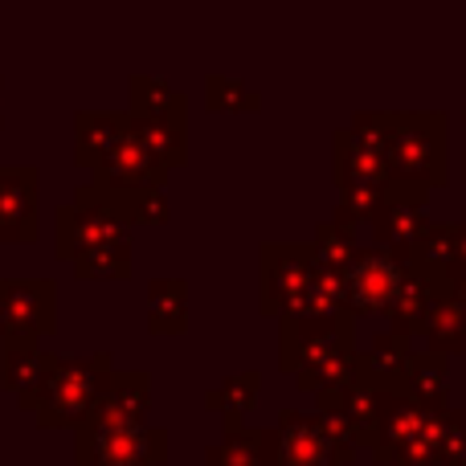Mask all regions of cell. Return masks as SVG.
<instances>
[{
    "mask_svg": "<svg viewBox=\"0 0 466 466\" xmlns=\"http://www.w3.org/2000/svg\"><path fill=\"white\" fill-rule=\"evenodd\" d=\"M127 136H131V115L78 111V119H74V152H78V164L103 168Z\"/></svg>",
    "mask_w": 466,
    "mask_h": 466,
    "instance_id": "12",
    "label": "cell"
},
{
    "mask_svg": "<svg viewBox=\"0 0 466 466\" xmlns=\"http://www.w3.org/2000/svg\"><path fill=\"white\" fill-rule=\"evenodd\" d=\"M442 385H446V356L438 352H410L401 377H397V389L426 405H442Z\"/></svg>",
    "mask_w": 466,
    "mask_h": 466,
    "instance_id": "16",
    "label": "cell"
},
{
    "mask_svg": "<svg viewBox=\"0 0 466 466\" xmlns=\"http://www.w3.org/2000/svg\"><path fill=\"white\" fill-rule=\"evenodd\" d=\"M131 136L164 168L185 160V119H131Z\"/></svg>",
    "mask_w": 466,
    "mask_h": 466,
    "instance_id": "17",
    "label": "cell"
},
{
    "mask_svg": "<svg viewBox=\"0 0 466 466\" xmlns=\"http://www.w3.org/2000/svg\"><path fill=\"white\" fill-rule=\"evenodd\" d=\"M434 299H438L434 282L421 279L413 266H405L401 290H397L393 307H389V315H393V331H401V336H413V331H421V323H426L430 303H434Z\"/></svg>",
    "mask_w": 466,
    "mask_h": 466,
    "instance_id": "15",
    "label": "cell"
},
{
    "mask_svg": "<svg viewBox=\"0 0 466 466\" xmlns=\"http://www.w3.org/2000/svg\"><path fill=\"white\" fill-rule=\"evenodd\" d=\"M127 238L119 241H106V246L98 249H86V254L74 258V270H78V279H123L127 274Z\"/></svg>",
    "mask_w": 466,
    "mask_h": 466,
    "instance_id": "23",
    "label": "cell"
},
{
    "mask_svg": "<svg viewBox=\"0 0 466 466\" xmlns=\"http://www.w3.org/2000/svg\"><path fill=\"white\" fill-rule=\"evenodd\" d=\"M209 106H254V95H246L238 82L213 74L209 78Z\"/></svg>",
    "mask_w": 466,
    "mask_h": 466,
    "instance_id": "25",
    "label": "cell"
},
{
    "mask_svg": "<svg viewBox=\"0 0 466 466\" xmlns=\"http://www.w3.org/2000/svg\"><path fill=\"white\" fill-rule=\"evenodd\" d=\"M57 287L49 279H0V336L37 339L54 331Z\"/></svg>",
    "mask_w": 466,
    "mask_h": 466,
    "instance_id": "5",
    "label": "cell"
},
{
    "mask_svg": "<svg viewBox=\"0 0 466 466\" xmlns=\"http://www.w3.org/2000/svg\"><path fill=\"white\" fill-rule=\"evenodd\" d=\"M451 295L459 299V307H462V315H466V270L459 274V279H454V287H451Z\"/></svg>",
    "mask_w": 466,
    "mask_h": 466,
    "instance_id": "26",
    "label": "cell"
},
{
    "mask_svg": "<svg viewBox=\"0 0 466 466\" xmlns=\"http://www.w3.org/2000/svg\"><path fill=\"white\" fill-rule=\"evenodd\" d=\"M426 193H410V188L389 185V197L377 213H372V229H377V241L389 246V254H410L413 241L426 233Z\"/></svg>",
    "mask_w": 466,
    "mask_h": 466,
    "instance_id": "9",
    "label": "cell"
},
{
    "mask_svg": "<svg viewBox=\"0 0 466 466\" xmlns=\"http://www.w3.org/2000/svg\"><path fill=\"white\" fill-rule=\"evenodd\" d=\"M421 331H426V339H430V352H438V356L462 352L466 315H462L459 299H454L451 290H438V299L430 303V315H426V323H421Z\"/></svg>",
    "mask_w": 466,
    "mask_h": 466,
    "instance_id": "14",
    "label": "cell"
},
{
    "mask_svg": "<svg viewBox=\"0 0 466 466\" xmlns=\"http://www.w3.org/2000/svg\"><path fill=\"white\" fill-rule=\"evenodd\" d=\"M37 172L0 168V238H37Z\"/></svg>",
    "mask_w": 466,
    "mask_h": 466,
    "instance_id": "10",
    "label": "cell"
},
{
    "mask_svg": "<svg viewBox=\"0 0 466 466\" xmlns=\"http://www.w3.org/2000/svg\"><path fill=\"white\" fill-rule=\"evenodd\" d=\"M205 466H266V434H249V430H226L218 446H209Z\"/></svg>",
    "mask_w": 466,
    "mask_h": 466,
    "instance_id": "20",
    "label": "cell"
},
{
    "mask_svg": "<svg viewBox=\"0 0 466 466\" xmlns=\"http://www.w3.org/2000/svg\"><path fill=\"white\" fill-rule=\"evenodd\" d=\"M185 279H156L147 282V323L152 331H185L188 303H185Z\"/></svg>",
    "mask_w": 466,
    "mask_h": 466,
    "instance_id": "18",
    "label": "cell"
},
{
    "mask_svg": "<svg viewBox=\"0 0 466 466\" xmlns=\"http://www.w3.org/2000/svg\"><path fill=\"white\" fill-rule=\"evenodd\" d=\"M389 185L426 193L446 180V115L442 111H405L389 115Z\"/></svg>",
    "mask_w": 466,
    "mask_h": 466,
    "instance_id": "1",
    "label": "cell"
},
{
    "mask_svg": "<svg viewBox=\"0 0 466 466\" xmlns=\"http://www.w3.org/2000/svg\"><path fill=\"white\" fill-rule=\"evenodd\" d=\"M147 393H152V377H147V372H111L103 401L95 405L90 418L115 421V426H139L147 401H152Z\"/></svg>",
    "mask_w": 466,
    "mask_h": 466,
    "instance_id": "13",
    "label": "cell"
},
{
    "mask_svg": "<svg viewBox=\"0 0 466 466\" xmlns=\"http://www.w3.org/2000/svg\"><path fill=\"white\" fill-rule=\"evenodd\" d=\"M254 401H258V372H238V377H229L226 385H218L209 397H205V405H209L213 413H221L226 430L238 426L241 413H246Z\"/></svg>",
    "mask_w": 466,
    "mask_h": 466,
    "instance_id": "21",
    "label": "cell"
},
{
    "mask_svg": "<svg viewBox=\"0 0 466 466\" xmlns=\"http://www.w3.org/2000/svg\"><path fill=\"white\" fill-rule=\"evenodd\" d=\"M282 369L303 372L311 364H323L331 356L352 352V315L331 319H282Z\"/></svg>",
    "mask_w": 466,
    "mask_h": 466,
    "instance_id": "6",
    "label": "cell"
},
{
    "mask_svg": "<svg viewBox=\"0 0 466 466\" xmlns=\"http://www.w3.org/2000/svg\"><path fill=\"white\" fill-rule=\"evenodd\" d=\"M131 119H185V98L152 74H139L131 78Z\"/></svg>",
    "mask_w": 466,
    "mask_h": 466,
    "instance_id": "19",
    "label": "cell"
},
{
    "mask_svg": "<svg viewBox=\"0 0 466 466\" xmlns=\"http://www.w3.org/2000/svg\"><path fill=\"white\" fill-rule=\"evenodd\" d=\"M78 466H86V462H78Z\"/></svg>",
    "mask_w": 466,
    "mask_h": 466,
    "instance_id": "28",
    "label": "cell"
},
{
    "mask_svg": "<svg viewBox=\"0 0 466 466\" xmlns=\"http://www.w3.org/2000/svg\"><path fill=\"white\" fill-rule=\"evenodd\" d=\"M319 254L315 246H295V241H270L262 246V311H274L287 319L307 295Z\"/></svg>",
    "mask_w": 466,
    "mask_h": 466,
    "instance_id": "4",
    "label": "cell"
},
{
    "mask_svg": "<svg viewBox=\"0 0 466 466\" xmlns=\"http://www.w3.org/2000/svg\"><path fill=\"white\" fill-rule=\"evenodd\" d=\"M315 254H319L323 266L348 270V266L356 262V254H360V241H356V233L348 226H339V221H323V226L315 229Z\"/></svg>",
    "mask_w": 466,
    "mask_h": 466,
    "instance_id": "24",
    "label": "cell"
},
{
    "mask_svg": "<svg viewBox=\"0 0 466 466\" xmlns=\"http://www.w3.org/2000/svg\"><path fill=\"white\" fill-rule=\"evenodd\" d=\"M119 238H123V221L111 209H103L86 188H78V197L57 209V254L70 258V262L78 254H86V249H98Z\"/></svg>",
    "mask_w": 466,
    "mask_h": 466,
    "instance_id": "8",
    "label": "cell"
},
{
    "mask_svg": "<svg viewBox=\"0 0 466 466\" xmlns=\"http://www.w3.org/2000/svg\"><path fill=\"white\" fill-rule=\"evenodd\" d=\"M49 364H54V356L41 352L37 339H5V348H0V380L21 397L25 410L37 405Z\"/></svg>",
    "mask_w": 466,
    "mask_h": 466,
    "instance_id": "11",
    "label": "cell"
},
{
    "mask_svg": "<svg viewBox=\"0 0 466 466\" xmlns=\"http://www.w3.org/2000/svg\"><path fill=\"white\" fill-rule=\"evenodd\" d=\"M168 454V434L147 426H115L86 418L78 426V462L86 466H160Z\"/></svg>",
    "mask_w": 466,
    "mask_h": 466,
    "instance_id": "3",
    "label": "cell"
},
{
    "mask_svg": "<svg viewBox=\"0 0 466 466\" xmlns=\"http://www.w3.org/2000/svg\"><path fill=\"white\" fill-rule=\"evenodd\" d=\"M405 360H410V336L389 328V331H377V336H372V348H369V356H364V369H369L377 380H393L397 385Z\"/></svg>",
    "mask_w": 466,
    "mask_h": 466,
    "instance_id": "22",
    "label": "cell"
},
{
    "mask_svg": "<svg viewBox=\"0 0 466 466\" xmlns=\"http://www.w3.org/2000/svg\"><path fill=\"white\" fill-rule=\"evenodd\" d=\"M466 270V221L459 226V274Z\"/></svg>",
    "mask_w": 466,
    "mask_h": 466,
    "instance_id": "27",
    "label": "cell"
},
{
    "mask_svg": "<svg viewBox=\"0 0 466 466\" xmlns=\"http://www.w3.org/2000/svg\"><path fill=\"white\" fill-rule=\"evenodd\" d=\"M106 380H111V352L95 356H54L46 372V385L37 397V418L46 426H82L103 401Z\"/></svg>",
    "mask_w": 466,
    "mask_h": 466,
    "instance_id": "2",
    "label": "cell"
},
{
    "mask_svg": "<svg viewBox=\"0 0 466 466\" xmlns=\"http://www.w3.org/2000/svg\"><path fill=\"white\" fill-rule=\"evenodd\" d=\"M405 262L389 249H360L356 262L344 270V295H348V315H377L389 311L401 290Z\"/></svg>",
    "mask_w": 466,
    "mask_h": 466,
    "instance_id": "7",
    "label": "cell"
}]
</instances>
